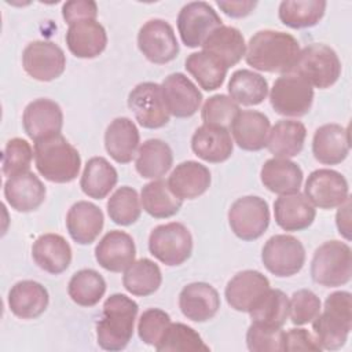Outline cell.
Here are the masks:
<instances>
[{
	"label": "cell",
	"mask_w": 352,
	"mask_h": 352,
	"mask_svg": "<svg viewBox=\"0 0 352 352\" xmlns=\"http://www.w3.org/2000/svg\"><path fill=\"white\" fill-rule=\"evenodd\" d=\"M252 322L282 327L289 316V298L279 289H267L248 312Z\"/></svg>",
	"instance_id": "b9f144b4"
},
{
	"label": "cell",
	"mask_w": 352,
	"mask_h": 352,
	"mask_svg": "<svg viewBox=\"0 0 352 352\" xmlns=\"http://www.w3.org/2000/svg\"><path fill=\"white\" fill-rule=\"evenodd\" d=\"M106 292L104 278L92 268H84L73 274L67 285L69 297L81 307H94Z\"/></svg>",
	"instance_id": "7bdbcfd3"
},
{
	"label": "cell",
	"mask_w": 352,
	"mask_h": 352,
	"mask_svg": "<svg viewBox=\"0 0 352 352\" xmlns=\"http://www.w3.org/2000/svg\"><path fill=\"white\" fill-rule=\"evenodd\" d=\"M304 195L320 209H333L349 198L346 179L334 169H316L308 175L304 186Z\"/></svg>",
	"instance_id": "9a60e30c"
},
{
	"label": "cell",
	"mask_w": 352,
	"mask_h": 352,
	"mask_svg": "<svg viewBox=\"0 0 352 352\" xmlns=\"http://www.w3.org/2000/svg\"><path fill=\"white\" fill-rule=\"evenodd\" d=\"M221 19L206 1H191L182 7L177 15V30L182 41L190 47H202L209 34L220 28Z\"/></svg>",
	"instance_id": "8fae6325"
},
{
	"label": "cell",
	"mask_w": 352,
	"mask_h": 352,
	"mask_svg": "<svg viewBox=\"0 0 352 352\" xmlns=\"http://www.w3.org/2000/svg\"><path fill=\"white\" fill-rule=\"evenodd\" d=\"M349 129L340 124L319 126L312 139V154L320 164L337 165L349 154Z\"/></svg>",
	"instance_id": "603a6c76"
},
{
	"label": "cell",
	"mask_w": 352,
	"mask_h": 352,
	"mask_svg": "<svg viewBox=\"0 0 352 352\" xmlns=\"http://www.w3.org/2000/svg\"><path fill=\"white\" fill-rule=\"evenodd\" d=\"M276 224L285 231H302L308 228L316 216L315 206L304 194L279 195L274 202Z\"/></svg>",
	"instance_id": "484cf974"
},
{
	"label": "cell",
	"mask_w": 352,
	"mask_h": 352,
	"mask_svg": "<svg viewBox=\"0 0 352 352\" xmlns=\"http://www.w3.org/2000/svg\"><path fill=\"white\" fill-rule=\"evenodd\" d=\"M136 256L132 236L124 231L113 230L106 232L95 248V258L100 267L110 272L125 271Z\"/></svg>",
	"instance_id": "ac0fdd59"
},
{
	"label": "cell",
	"mask_w": 352,
	"mask_h": 352,
	"mask_svg": "<svg viewBox=\"0 0 352 352\" xmlns=\"http://www.w3.org/2000/svg\"><path fill=\"white\" fill-rule=\"evenodd\" d=\"M307 138V129L297 120H279L270 128L267 148L278 158H292L301 153Z\"/></svg>",
	"instance_id": "d6a6232c"
},
{
	"label": "cell",
	"mask_w": 352,
	"mask_h": 352,
	"mask_svg": "<svg viewBox=\"0 0 352 352\" xmlns=\"http://www.w3.org/2000/svg\"><path fill=\"white\" fill-rule=\"evenodd\" d=\"M36 169L52 183H69L78 176L80 153L60 133L34 142Z\"/></svg>",
	"instance_id": "277c9868"
},
{
	"label": "cell",
	"mask_w": 352,
	"mask_h": 352,
	"mask_svg": "<svg viewBox=\"0 0 352 352\" xmlns=\"http://www.w3.org/2000/svg\"><path fill=\"white\" fill-rule=\"evenodd\" d=\"M352 329V294L345 290L327 296L324 308L312 320L314 336L322 349L342 348Z\"/></svg>",
	"instance_id": "3957f363"
},
{
	"label": "cell",
	"mask_w": 352,
	"mask_h": 352,
	"mask_svg": "<svg viewBox=\"0 0 352 352\" xmlns=\"http://www.w3.org/2000/svg\"><path fill=\"white\" fill-rule=\"evenodd\" d=\"M172 164V148L161 139H147L138 148L135 168L144 179L162 177L170 169Z\"/></svg>",
	"instance_id": "e575fe53"
},
{
	"label": "cell",
	"mask_w": 352,
	"mask_h": 352,
	"mask_svg": "<svg viewBox=\"0 0 352 352\" xmlns=\"http://www.w3.org/2000/svg\"><path fill=\"white\" fill-rule=\"evenodd\" d=\"M326 6L323 0H283L279 4L278 15L283 25L304 29L315 26L323 18Z\"/></svg>",
	"instance_id": "60d3db41"
},
{
	"label": "cell",
	"mask_w": 352,
	"mask_h": 352,
	"mask_svg": "<svg viewBox=\"0 0 352 352\" xmlns=\"http://www.w3.org/2000/svg\"><path fill=\"white\" fill-rule=\"evenodd\" d=\"M311 276L324 287H337L348 283L352 276V252L348 243L327 241L314 253Z\"/></svg>",
	"instance_id": "5b68a950"
},
{
	"label": "cell",
	"mask_w": 352,
	"mask_h": 352,
	"mask_svg": "<svg viewBox=\"0 0 352 352\" xmlns=\"http://www.w3.org/2000/svg\"><path fill=\"white\" fill-rule=\"evenodd\" d=\"M270 128V118L257 110H239L230 125L235 143L246 151L264 148L267 146Z\"/></svg>",
	"instance_id": "44dd1931"
},
{
	"label": "cell",
	"mask_w": 352,
	"mask_h": 352,
	"mask_svg": "<svg viewBox=\"0 0 352 352\" xmlns=\"http://www.w3.org/2000/svg\"><path fill=\"white\" fill-rule=\"evenodd\" d=\"M117 180L118 173L106 158L92 157L84 166L80 187L85 195L102 199L114 188Z\"/></svg>",
	"instance_id": "d590c367"
},
{
	"label": "cell",
	"mask_w": 352,
	"mask_h": 352,
	"mask_svg": "<svg viewBox=\"0 0 352 352\" xmlns=\"http://www.w3.org/2000/svg\"><path fill=\"white\" fill-rule=\"evenodd\" d=\"M162 282V274L153 260L139 258L133 261L124 272L122 285L133 296L146 297L158 290Z\"/></svg>",
	"instance_id": "ab89813d"
},
{
	"label": "cell",
	"mask_w": 352,
	"mask_h": 352,
	"mask_svg": "<svg viewBox=\"0 0 352 352\" xmlns=\"http://www.w3.org/2000/svg\"><path fill=\"white\" fill-rule=\"evenodd\" d=\"M170 324V316L160 308L146 309L138 322V334L139 338L147 344L155 346L165 330Z\"/></svg>",
	"instance_id": "f907efd6"
},
{
	"label": "cell",
	"mask_w": 352,
	"mask_h": 352,
	"mask_svg": "<svg viewBox=\"0 0 352 352\" xmlns=\"http://www.w3.org/2000/svg\"><path fill=\"white\" fill-rule=\"evenodd\" d=\"M22 124L26 135L36 142L60 133L63 113L56 102L40 98L25 107Z\"/></svg>",
	"instance_id": "e0dca14e"
},
{
	"label": "cell",
	"mask_w": 352,
	"mask_h": 352,
	"mask_svg": "<svg viewBox=\"0 0 352 352\" xmlns=\"http://www.w3.org/2000/svg\"><path fill=\"white\" fill-rule=\"evenodd\" d=\"M191 148L201 160L217 164L231 157L234 143L228 128L213 124H202L195 129L191 138Z\"/></svg>",
	"instance_id": "7402d4cb"
},
{
	"label": "cell",
	"mask_w": 352,
	"mask_h": 352,
	"mask_svg": "<svg viewBox=\"0 0 352 352\" xmlns=\"http://www.w3.org/2000/svg\"><path fill=\"white\" fill-rule=\"evenodd\" d=\"M22 66L34 80L52 81L65 72L66 56L58 44L45 40H36L25 47L22 54Z\"/></svg>",
	"instance_id": "5bb4252c"
},
{
	"label": "cell",
	"mask_w": 352,
	"mask_h": 352,
	"mask_svg": "<svg viewBox=\"0 0 352 352\" xmlns=\"http://www.w3.org/2000/svg\"><path fill=\"white\" fill-rule=\"evenodd\" d=\"M34 263L48 274L58 275L67 270L72 261V248L59 234H43L32 246Z\"/></svg>",
	"instance_id": "83f0119b"
},
{
	"label": "cell",
	"mask_w": 352,
	"mask_h": 352,
	"mask_svg": "<svg viewBox=\"0 0 352 352\" xmlns=\"http://www.w3.org/2000/svg\"><path fill=\"white\" fill-rule=\"evenodd\" d=\"M293 73L301 76L312 87L324 89L331 87L341 74L337 52L322 43H314L300 50Z\"/></svg>",
	"instance_id": "8992f818"
},
{
	"label": "cell",
	"mask_w": 352,
	"mask_h": 352,
	"mask_svg": "<svg viewBox=\"0 0 352 352\" xmlns=\"http://www.w3.org/2000/svg\"><path fill=\"white\" fill-rule=\"evenodd\" d=\"M246 345L252 352L285 351V331L282 327L253 322L246 333Z\"/></svg>",
	"instance_id": "7dc6e473"
},
{
	"label": "cell",
	"mask_w": 352,
	"mask_h": 352,
	"mask_svg": "<svg viewBox=\"0 0 352 352\" xmlns=\"http://www.w3.org/2000/svg\"><path fill=\"white\" fill-rule=\"evenodd\" d=\"M128 107L143 128L157 129L169 122L170 114L166 109L161 85L157 82L146 81L132 88L128 95Z\"/></svg>",
	"instance_id": "7c38bea8"
},
{
	"label": "cell",
	"mask_w": 352,
	"mask_h": 352,
	"mask_svg": "<svg viewBox=\"0 0 352 352\" xmlns=\"http://www.w3.org/2000/svg\"><path fill=\"white\" fill-rule=\"evenodd\" d=\"M314 102V88L301 76L290 72L280 74L271 88L270 103L275 113L285 117L305 116Z\"/></svg>",
	"instance_id": "52a82bcc"
},
{
	"label": "cell",
	"mask_w": 352,
	"mask_h": 352,
	"mask_svg": "<svg viewBox=\"0 0 352 352\" xmlns=\"http://www.w3.org/2000/svg\"><path fill=\"white\" fill-rule=\"evenodd\" d=\"M138 47L150 62L157 65L173 60L180 50L173 28L161 18L143 23L138 33Z\"/></svg>",
	"instance_id": "4fadbf2b"
},
{
	"label": "cell",
	"mask_w": 352,
	"mask_h": 352,
	"mask_svg": "<svg viewBox=\"0 0 352 352\" xmlns=\"http://www.w3.org/2000/svg\"><path fill=\"white\" fill-rule=\"evenodd\" d=\"M267 289H270V280L265 275L256 270H245L228 280L224 296L231 308L239 312H249Z\"/></svg>",
	"instance_id": "ffe728a7"
},
{
	"label": "cell",
	"mask_w": 352,
	"mask_h": 352,
	"mask_svg": "<svg viewBox=\"0 0 352 352\" xmlns=\"http://www.w3.org/2000/svg\"><path fill=\"white\" fill-rule=\"evenodd\" d=\"M34 157V151L30 143L22 138L10 139L3 150L1 169L7 177L28 172Z\"/></svg>",
	"instance_id": "bcb514c9"
},
{
	"label": "cell",
	"mask_w": 352,
	"mask_h": 352,
	"mask_svg": "<svg viewBox=\"0 0 352 352\" xmlns=\"http://www.w3.org/2000/svg\"><path fill=\"white\" fill-rule=\"evenodd\" d=\"M302 177V169L289 158H270L260 170V179L264 187L279 195L298 192Z\"/></svg>",
	"instance_id": "4dcf8cb0"
},
{
	"label": "cell",
	"mask_w": 352,
	"mask_h": 352,
	"mask_svg": "<svg viewBox=\"0 0 352 352\" xmlns=\"http://www.w3.org/2000/svg\"><path fill=\"white\" fill-rule=\"evenodd\" d=\"M261 261L275 276H292L304 267L305 249L296 236L276 234L264 243Z\"/></svg>",
	"instance_id": "9c48e42d"
},
{
	"label": "cell",
	"mask_w": 352,
	"mask_h": 352,
	"mask_svg": "<svg viewBox=\"0 0 352 352\" xmlns=\"http://www.w3.org/2000/svg\"><path fill=\"white\" fill-rule=\"evenodd\" d=\"M139 131L128 117L114 118L104 132V147L110 157L118 164H128L139 148Z\"/></svg>",
	"instance_id": "f1b7e54d"
},
{
	"label": "cell",
	"mask_w": 352,
	"mask_h": 352,
	"mask_svg": "<svg viewBox=\"0 0 352 352\" xmlns=\"http://www.w3.org/2000/svg\"><path fill=\"white\" fill-rule=\"evenodd\" d=\"M320 312V300L309 289L294 292L289 300V316L293 324L301 326L312 322Z\"/></svg>",
	"instance_id": "681fc988"
},
{
	"label": "cell",
	"mask_w": 352,
	"mask_h": 352,
	"mask_svg": "<svg viewBox=\"0 0 352 352\" xmlns=\"http://www.w3.org/2000/svg\"><path fill=\"white\" fill-rule=\"evenodd\" d=\"M96 15L98 6L92 0H72L62 6V16L69 25L84 19H96Z\"/></svg>",
	"instance_id": "816d5d0a"
},
{
	"label": "cell",
	"mask_w": 352,
	"mask_h": 352,
	"mask_svg": "<svg viewBox=\"0 0 352 352\" xmlns=\"http://www.w3.org/2000/svg\"><path fill=\"white\" fill-rule=\"evenodd\" d=\"M202 51H206L220 59L227 67L236 65L246 52V43L239 32L234 26L221 25L214 29L202 44Z\"/></svg>",
	"instance_id": "836d02e7"
},
{
	"label": "cell",
	"mask_w": 352,
	"mask_h": 352,
	"mask_svg": "<svg viewBox=\"0 0 352 352\" xmlns=\"http://www.w3.org/2000/svg\"><path fill=\"white\" fill-rule=\"evenodd\" d=\"M160 352H208L210 348L202 341L201 336L184 323H172L155 345Z\"/></svg>",
	"instance_id": "ee69618b"
},
{
	"label": "cell",
	"mask_w": 352,
	"mask_h": 352,
	"mask_svg": "<svg viewBox=\"0 0 352 352\" xmlns=\"http://www.w3.org/2000/svg\"><path fill=\"white\" fill-rule=\"evenodd\" d=\"M139 307L131 297L116 293L106 298L103 314L96 324V340L102 349L121 351L132 336Z\"/></svg>",
	"instance_id": "7a4b0ae2"
},
{
	"label": "cell",
	"mask_w": 352,
	"mask_h": 352,
	"mask_svg": "<svg viewBox=\"0 0 352 352\" xmlns=\"http://www.w3.org/2000/svg\"><path fill=\"white\" fill-rule=\"evenodd\" d=\"M179 308L182 314L192 322H206L212 319L220 308L217 290L206 282H192L186 285L179 294Z\"/></svg>",
	"instance_id": "d6986e66"
},
{
	"label": "cell",
	"mask_w": 352,
	"mask_h": 352,
	"mask_svg": "<svg viewBox=\"0 0 352 352\" xmlns=\"http://www.w3.org/2000/svg\"><path fill=\"white\" fill-rule=\"evenodd\" d=\"M161 89L169 114L177 118L194 116L202 103L201 91L183 73H172L165 77Z\"/></svg>",
	"instance_id": "2e32d148"
},
{
	"label": "cell",
	"mask_w": 352,
	"mask_h": 352,
	"mask_svg": "<svg viewBox=\"0 0 352 352\" xmlns=\"http://www.w3.org/2000/svg\"><path fill=\"white\" fill-rule=\"evenodd\" d=\"M351 199L348 198L342 205H340V209L336 214V224L338 228V232L346 239H351Z\"/></svg>",
	"instance_id": "11a10c76"
},
{
	"label": "cell",
	"mask_w": 352,
	"mask_h": 352,
	"mask_svg": "<svg viewBox=\"0 0 352 352\" xmlns=\"http://www.w3.org/2000/svg\"><path fill=\"white\" fill-rule=\"evenodd\" d=\"M4 198L18 212L36 210L45 199L43 182L30 170L7 177L4 183Z\"/></svg>",
	"instance_id": "cb8c5ba5"
},
{
	"label": "cell",
	"mask_w": 352,
	"mask_h": 352,
	"mask_svg": "<svg viewBox=\"0 0 352 352\" xmlns=\"http://www.w3.org/2000/svg\"><path fill=\"white\" fill-rule=\"evenodd\" d=\"M217 6L221 8L224 14L232 18H242L249 15L253 8L257 6V1L252 0H236V1H223L219 0Z\"/></svg>",
	"instance_id": "db71d44e"
},
{
	"label": "cell",
	"mask_w": 352,
	"mask_h": 352,
	"mask_svg": "<svg viewBox=\"0 0 352 352\" xmlns=\"http://www.w3.org/2000/svg\"><path fill=\"white\" fill-rule=\"evenodd\" d=\"M228 223L232 232L242 241L260 238L270 224L267 201L256 195L238 198L228 210Z\"/></svg>",
	"instance_id": "30bf717a"
},
{
	"label": "cell",
	"mask_w": 352,
	"mask_h": 352,
	"mask_svg": "<svg viewBox=\"0 0 352 352\" xmlns=\"http://www.w3.org/2000/svg\"><path fill=\"white\" fill-rule=\"evenodd\" d=\"M140 202L143 209L155 219L172 217L183 205V199L176 197L170 191L168 182L162 179L153 180L142 187Z\"/></svg>",
	"instance_id": "74e56055"
},
{
	"label": "cell",
	"mask_w": 352,
	"mask_h": 352,
	"mask_svg": "<svg viewBox=\"0 0 352 352\" xmlns=\"http://www.w3.org/2000/svg\"><path fill=\"white\" fill-rule=\"evenodd\" d=\"M209 169L197 161H184L176 165L168 177L170 191L180 199H194L210 186Z\"/></svg>",
	"instance_id": "f546056e"
},
{
	"label": "cell",
	"mask_w": 352,
	"mask_h": 352,
	"mask_svg": "<svg viewBox=\"0 0 352 352\" xmlns=\"http://www.w3.org/2000/svg\"><path fill=\"white\" fill-rule=\"evenodd\" d=\"M238 111L239 104L236 102H234L227 95L217 94L206 99L201 110V117L204 124H213L228 128Z\"/></svg>",
	"instance_id": "c3c4849f"
},
{
	"label": "cell",
	"mask_w": 352,
	"mask_h": 352,
	"mask_svg": "<svg viewBox=\"0 0 352 352\" xmlns=\"http://www.w3.org/2000/svg\"><path fill=\"white\" fill-rule=\"evenodd\" d=\"M298 54L300 45L294 36L280 30L264 29L250 37L245 59L256 70L286 74L293 72Z\"/></svg>",
	"instance_id": "6da1fadb"
},
{
	"label": "cell",
	"mask_w": 352,
	"mask_h": 352,
	"mask_svg": "<svg viewBox=\"0 0 352 352\" xmlns=\"http://www.w3.org/2000/svg\"><path fill=\"white\" fill-rule=\"evenodd\" d=\"M285 351H322V348L307 329H290L285 331Z\"/></svg>",
	"instance_id": "f5cc1de1"
},
{
	"label": "cell",
	"mask_w": 352,
	"mask_h": 352,
	"mask_svg": "<svg viewBox=\"0 0 352 352\" xmlns=\"http://www.w3.org/2000/svg\"><path fill=\"white\" fill-rule=\"evenodd\" d=\"M148 250L166 265H180L191 256V232L184 224L177 221L160 224L150 232Z\"/></svg>",
	"instance_id": "ba28073f"
},
{
	"label": "cell",
	"mask_w": 352,
	"mask_h": 352,
	"mask_svg": "<svg viewBox=\"0 0 352 352\" xmlns=\"http://www.w3.org/2000/svg\"><path fill=\"white\" fill-rule=\"evenodd\" d=\"M50 296L47 289L36 280H19L8 293V307L21 319H34L48 307Z\"/></svg>",
	"instance_id": "1f68e13d"
},
{
	"label": "cell",
	"mask_w": 352,
	"mask_h": 352,
	"mask_svg": "<svg viewBox=\"0 0 352 352\" xmlns=\"http://www.w3.org/2000/svg\"><path fill=\"white\" fill-rule=\"evenodd\" d=\"M102 210L92 202L78 201L66 214V227L72 239L80 245L92 243L103 228Z\"/></svg>",
	"instance_id": "4316f807"
},
{
	"label": "cell",
	"mask_w": 352,
	"mask_h": 352,
	"mask_svg": "<svg viewBox=\"0 0 352 352\" xmlns=\"http://www.w3.org/2000/svg\"><path fill=\"white\" fill-rule=\"evenodd\" d=\"M66 44L74 56L89 59L104 51L107 34L103 25L96 19H84L69 25Z\"/></svg>",
	"instance_id": "d4e9b609"
},
{
	"label": "cell",
	"mask_w": 352,
	"mask_h": 352,
	"mask_svg": "<svg viewBox=\"0 0 352 352\" xmlns=\"http://www.w3.org/2000/svg\"><path fill=\"white\" fill-rule=\"evenodd\" d=\"M107 213L118 226L133 224L142 213L138 191L129 186L118 187L107 201Z\"/></svg>",
	"instance_id": "f6af8a7d"
},
{
	"label": "cell",
	"mask_w": 352,
	"mask_h": 352,
	"mask_svg": "<svg viewBox=\"0 0 352 352\" xmlns=\"http://www.w3.org/2000/svg\"><path fill=\"white\" fill-rule=\"evenodd\" d=\"M184 67L205 91H214L220 88L228 70L220 59L206 51L190 54L184 62Z\"/></svg>",
	"instance_id": "f35d334b"
},
{
	"label": "cell",
	"mask_w": 352,
	"mask_h": 352,
	"mask_svg": "<svg viewBox=\"0 0 352 352\" xmlns=\"http://www.w3.org/2000/svg\"><path fill=\"white\" fill-rule=\"evenodd\" d=\"M230 98L238 104L256 106L260 104L268 95L267 80L249 69L235 70L228 81Z\"/></svg>",
	"instance_id": "8d00e7d4"
}]
</instances>
